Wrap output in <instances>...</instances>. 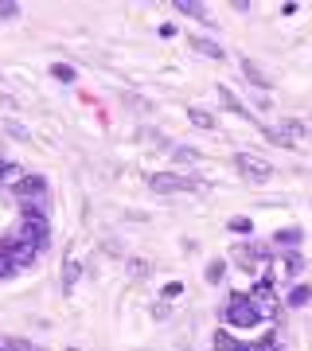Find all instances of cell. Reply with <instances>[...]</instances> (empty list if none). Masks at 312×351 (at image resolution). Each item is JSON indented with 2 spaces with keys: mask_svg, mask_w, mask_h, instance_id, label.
Returning a JSON list of instances; mask_svg holds the SVG:
<instances>
[{
  "mask_svg": "<svg viewBox=\"0 0 312 351\" xmlns=\"http://www.w3.org/2000/svg\"><path fill=\"white\" fill-rule=\"evenodd\" d=\"M250 301L258 304V308H262V313H274V308H277L274 285H269V281H262V285H258V289H254V293H250Z\"/></svg>",
  "mask_w": 312,
  "mask_h": 351,
  "instance_id": "obj_10",
  "label": "cell"
},
{
  "mask_svg": "<svg viewBox=\"0 0 312 351\" xmlns=\"http://www.w3.org/2000/svg\"><path fill=\"white\" fill-rule=\"evenodd\" d=\"M226 320H230L235 328H254L258 320H262V308L250 301L246 293H235V297L226 301Z\"/></svg>",
  "mask_w": 312,
  "mask_h": 351,
  "instance_id": "obj_1",
  "label": "cell"
},
{
  "mask_svg": "<svg viewBox=\"0 0 312 351\" xmlns=\"http://www.w3.org/2000/svg\"><path fill=\"white\" fill-rule=\"evenodd\" d=\"M16 234H20L24 242H32V246H39V250H43V246H47V239H51V226H47V219H43V215H27V211H24V223L16 226Z\"/></svg>",
  "mask_w": 312,
  "mask_h": 351,
  "instance_id": "obj_6",
  "label": "cell"
},
{
  "mask_svg": "<svg viewBox=\"0 0 312 351\" xmlns=\"http://www.w3.org/2000/svg\"><path fill=\"white\" fill-rule=\"evenodd\" d=\"M235 168H238V176H246L250 184H265V180L274 176V164L262 160V156H254V152H238Z\"/></svg>",
  "mask_w": 312,
  "mask_h": 351,
  "instance_id": "obj_5",
  "label": "cell"
},
{
  "mask_svg": "<svg viewBox=\"0 0 312 351\" xmlns=\"http://www.w3.org/2000/svg\"><path fill=\"white\" fill-rule=\"evenodd\" d=\"M187 47H191V51H200L203 59H223V55H226V51L219 47L215 39H203V36H187Z\"/></svg>",
  "mask_w": 312,
  "mask_h": 351,
  "instance_id": "obj_8",
  "label": "cell"
},
{
  "mask_svg": "<svg viewBox=\"0 0 312 351\" xmlns=\"http://www.w3.org/2000/svg\"><path fill=\"white\" fill-rule=\"evenodd\" d=\"M51 78H59V82H75V66L71 63H55L51 66Z\"/></svg>",
  "mask_w": 312,
  "mask_h": 351,
  "instance_id": "obj_19",
  "label": "cell"
},
{
  "mask_svg": "<svg viewBox=\"0 0 312 351\" xmlns=\"http://www.w3.org/2000/svg\"><path fill=\"white\" fill-rule=\"evenodd\" d=\"M4 168H8V164H4V160H0V176H4Z\"/></svg>",
  "mask_w": 312,
  "mask_h": 351,
  "instance_id": "obj_32",
  "label": "cell"
},
{
  "mask_svg": "<svg viewBox=\"0 0 312 351\" xmlns=\"http://www.w3.org/2000/svg\"><path fill=\"white\" fill-rule=\"evenodd\" d=\"M176 12L191 16V20H203V24H215L211 12H207V4H200V0H176Z\"/></svg>",
  "mask_w": 312,
  "mask_h": 351,
  "instance_id": "obj_9",
  "label": "cell"
},
{
  "mask_svg": "<svg viewBox=\"0 0 312 351\" xmlns=\"http://www.w3.org/2000/svg\"><path fill=\"white\" fill-rule=\"evenodd\" d=\"M297 129H300V137H312V117H300Z\"/></svg>",
  "mask_w": 312,
  "mask_h": 351,
  "instance_id": "obj_30",
  "label": "cell"
},
{
  "mask_svg": "<svg viewBox=\"0 0 312 351\" xmlns=\"http://www.w3.org/2000/svg\"><path fill=\"white\" fill-rule=\"evenodd\" d=\"M0 351H8V343H4V339H0Z\"/></svg>",
  "mask_w": 312,
  "mask_h": 351,
  "instance_id": "obj_31",
  "label": "cell"
},
{
  "mask_svg": "<svg viewBox=\"0 0 312 351\" xmlns=\"http://www.w3.org/2000/svg\"><path fill=\"white\" fill-rule=\"evenodd\" d=\"M180 293H184V285H180V281H168V285H164V297H180Z\"/></svg>",
  "mask_w": 312,
  "mask_h": 351,
  "instance_id": "obj_29",
  "label": "cell"
},
{
  "mask_svg": "<svg viewBox=\"0 0 312 351\" xmlns=\"http://www.w3.org/2000/svg\"><path fill=\"white\" fill-rule=\"evenodd\" d=\"M149 188L156 195H180V191H200L203 184L200 180H191V176H176V172H160L149 180Z\"/></svg>",
  "mask_w": 312,
  "mask_h": 351,
  "instance_id": "obj_4",
  "label": "cell"
},
{
  "mask_svg": "<svg viewBox=\"0 0 312 351\" xmlns=\"http://www.w3.org/2000/svg\"><path fill=\"white\" fill-rule=\"evenodd\" d=\"M300 269H304V262H300L297 254H289V258H281V274H285V277H297Z\"/></svg>",
  "mask_w": 312,
  "mask_h": 351,
  "instance_id": "obj_16",
  "label": "cell"
},
{
  "mask_svg": "<svg viewBox=\"0 0 312 351\" xmlns=\"http://www.w3.org/2000/svg\"><path fill=\"white\" fill-rule=\"evenodd\" d=\"M78 269H82V265H78V262H71V265H67V274H62V289H71V285H75Z\"/></svg>",
  "mask_w": 312,
  "mask_h": 351,
  "instance_id": "obj_24",
  "label": "cell"
},
{
  "mask_svg": "<svg viewBox=\"0 0 312 351\" xmlns=\"http://www.w3.org/2000/svg\"><path fill=\"white\" fill-rule=\"evenodd\" d=\"M242 75H246L250 82H254V86H262V90H269V86H274V78L265 75V71H262L258 63H254V59H242Z\"/></svg>",
  "mask_w": 312,
  "mask_h": 351,
  "instance_id": "obj_11",
  "label": "cell"
},
{
  "mask_svg": "<svg viewBox=\"0 0 312 351\" xmlns=\"http://www.w3.org/2000/svg\"><path fill=\"white\" fill-rule=\"evenodd\" d=\"M215 351H238V343L226 332H215Z\"/></svg>",
  "mask_w": 312,
  "mask_h": 351,
  "instance_id": "obj_22",
  "label": "cell"
},
{
  "mask_svg": "<svg viewBox=\"0 0 312 351\" xmlns=\"http://www.w3.org/2000/svg\"><path fill=\"white\" fill-rule=\"evenodd\" d=\"M24 168H16V164H8V168H4V176H0V184H12V188H20V180H24Z\"/></svg>",
  "mask_w": 312,
  "mask_h": 351,
  "instance_id": "obj_18",
  "label": "cell"
},
{
  "mask_svg": "<svg viewBox=\"0 0 312 351\" xmlns=\"http://www.w3.org/2000/svg\"><path fill=\"white\" fill-rule=\"evenodd\" d=\"M309 297H312V285H297L293 293H289V304L300 308V304H309Z\"/></svg>",
  "mask_w": 312,
  "mask_h": 351,
  "instance_id": "obj_17",
  "label": "cell"
},
{
  "mask_svg": "<svg viewBox=\"0 0 312 351\" xmlns=\"http://www.w3.org/2000/svg\"><path fill=\"white\" fill-rule=\"evenodd\" d=\"M203 277H207L211 285H219V281H223V277H226V265H223V262H211V265H207V274H203Z\"/></svg>",
  "mask_w": 312,
  "mask_h": 351,
  "instance_id": "obj_20",
  "label": "cell"
},
{
  "mask_svg": "<svg viewBox=\"0 0 312 351\" xmlns=\"http://www.w3.org/2000/svg\"><path fill=\"white\" fill-rule=\"evenodd\" d=\"M187 121H191L195 129H215V125H219V121H215L211 113L200 110V106H191V110H187Z\"/></svg>",
  "mask_w": 312,
  "mask_h": 351,
  "instance_id": "obj_12",
  "label": "cell"
},
{
  "mask_svg": "<svg viewBox=\"0 0 312 351\" xmlns=\"http://www.w3.org/2000/svg\"><path fill=\"white\" fill-rule=\"evenodd\" d=\"M137 141H141V145H156V149H168V137H164L160 129H149V125L137 133Z\"/></svg>",
  "mask_w": 312,
  "mask_h": 351,
  "instance_id": "obj_14",
  "label": "cell"
},
{
  "mask_svg": "<svg viewBox=\"0 0 312 351\" xmlns=\"http://www.w3.org/2000/svg\"><path fill=\"white\" fill-rule=\"evenodd\" d=\"M16 195L24 199V211L27 215H43V211H47V188H43V180H39V176H24V180H20V188H16Z\"/></svg>",
  "mask_w": 312,
  "mask_h": 351,
  "instance_id": "obj_3",
  "label": "cell"
},
{
  "mask_svg": "<svg viewBox=\"0 0 312 351\" xmlns=\"http://www.w3.org/2000/svg\"><path fill=\"white\" fill-rule=\"evenodd\" d=\"M16 274V265L8 262V254H0V277H12Z\"/></svg>",
  "mask_w": 312,
  "mask_h": 351,
  "instance_id": "obj_28",
  "label": "cell"
},
{
  "mask_svg": "<svg viewBox=\"0 0 312 351\" xmlns=\"http://www.w3.org/2000/svg\"><path fill=\"white\" fill-rule=\"evenodd\" d=\"M230 230H235V234H250L254 223H250V219H230Z\"/></svg>",
  "mask_w": 312,
  "mask_h": 351,
  "instance_id": "obj_25",
  "label": "cell"
},
{
  "mask_svg": "<svg viewBox=\"0 0 312 351\" xmlns=\"http://www.w3.org/2000/svg\"><path fill=\"white\" fill-rule=\"evenodd\" d=\"M172 156H176L180 164H195V160H200V152H195V149H176Z\"/></svg>",
  "mask_w": 312,
  "mask_h": 351,
  "instance_id": "obj_23",
  "label": "cell"
},
{
  "mask_svg": "<svg viewBox=\"0 0 312 351\" xmlns=\"http://www.w3.org/2000/svg\"><path fill=\"white\" fill-rule=\"evenodd\" d=\"M215 94H219V101H223V106H226L230 113H238V117H250V113H246V106H242V101H238V98H235V94H230L226 86H219Z\"/></svg>",
  "mask_w": 312,
  "mask_h": 351,
  "instance_id": "obj_13",
  "label": "cell"
},
{
  "mask_svg": "<svg viewBox=\"0 0 312 351\" xmlns=\"http://www.w3.org/2000/svg\"><path fill=\"white\" fill-rule=\"evenodd\" d=\"M20 16V4L16 0H0V20H16Z\"/></svg>",
  "mask_w": 312,
  "mask_h": 351,
  "instance_id": "obj_21",
  "label": "cell"
},
{
  "mask_svg": "<svg viewBox=\"0 0 312 351\" xmlns=\"http://www.w3.org/2000/svg\"><path fill=\"white\" fill-rule=\"evenodd\" d=\"M4 129H8V133H12V137H20V141H32V133H27L24 125H16V121H8V125H4Z\"/></svg>",
  "mask_w": 312,
  "mask_h": 351,
  "instance_id": "obj_27",
  "label": "cell"
},
{
  "mask_svg": "<svg viewBox=\"0 0 312 351\" xmlns=\"http://www.w3.org/2000/svg\"><path fill=\"white\" fill-rule=\"evenodd\" d=\"M238 351H254V348H238Z\"/></svg>",
  "mask_w": 312,
  "mask_h": 351,
  "instance_id": "obj_33",
  "label": "cell"
},
{
  "mask_svg": "<svg viewBox=\"0 0 312 351\" xmlns=\"http://www.w3.org/2000/svg\"><path fill=\"white\" fill-rule=\"evenodd\" d=\"M71 351H78V348H71Z\"/></svg>",
  "mask_w": 312,
  "mask_h": 351,
  "instance_id": "obj_34",
  "label": "cell"
},
{
  "mask_svg": "<svg viewBox=\"0 0 312 351\" xmlns=\"http://www.w3.org/2000/svg\"><path fill=\"white\" fill-rule=\"evenodd\" d=\"M274 246H277V250H281V246H285V250L300 246V230H293V226H289V230H277V234H274Z\"/></svg>",
  "mask_w": 312,
  "mask_h": 351,
  "instance_id": "obj_15",
  "label": "cell"
},
{
  "mask_svg": "<svg viewBox=\"0 0 312 351\" xmlns=\"http://www.w3.org/2000/svg\"><path fill=\"white\" fill-rule=\"evenodd\" d=\"M0 254H8V262H12L16 269H27V265L39 258V246H32V242H24L16 230H8L4 242H0Z\"/></svg>",
  "mask_w": 312,
  "mask_h": 351,
  "instance_id": "obj_2",
  "label": "cell"
},
{
  "mask_svg": "<svg viewBox=\"0 0 312 351\" xmlns=\"http://www.w3.org/2000/svg\"><path fill=\"white\" fill-rule=\"evenodd\" d=\"M230 258H235L246 274H258V269H265V246H254V242H238L235 250H230Z\"/></svg>",
  "mask_w": 312,
  "mask_h": 351,
  "instance_id": "obj_7",
  "label": "cell"
},
{
  "mask_svg": "<svg viewBox=\"0 0 312 351\" xmlns=\"http://www.w3.org/2000/svg\"><path fill=\"white\" fill-rule=\"evenodd\" d=\"M129 274H133V277H145V274H149V262L133 258V262H129Z\"/></svg>",
  "mask_w": 312,
  "mask_h": 351,
  "instance_id": "obj_26",
  "label": "cell"
}]
</instances>
